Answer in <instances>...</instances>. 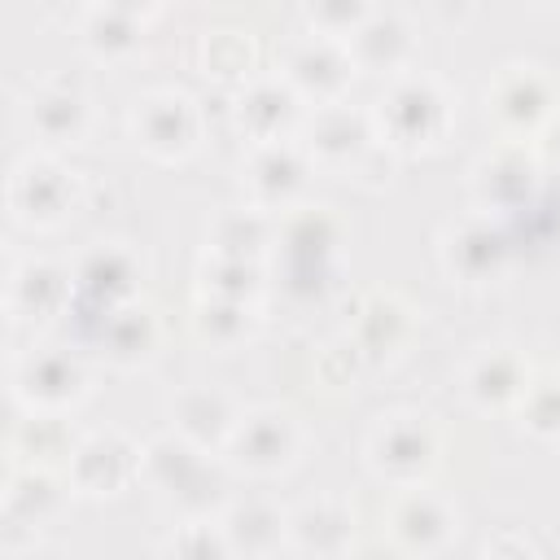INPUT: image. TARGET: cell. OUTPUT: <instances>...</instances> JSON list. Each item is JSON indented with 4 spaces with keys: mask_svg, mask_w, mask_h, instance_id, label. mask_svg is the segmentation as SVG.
<instances>
[{
    "mask_svg": "<svg viewBox=\"0 0 560 560\" xmlns=\"http://www.w3.org/2000/svg\"><path fill=\"white\" fill-rule=\"evenodd\" d=\"M144 18L136 4H92L79 13V39L101 61H127L144 39Z\"/></svg>",
    "mask_w": 560,
    "mask_h": 560,
    "instance_id": "44dd1931",
    "label": "cell"
},
{
    "mask_svg": "<svg viewBox=\"0 0 560 560\" xmlns=\"http://www.w3.org/2000/svg\"><path fill=\"white\" fill-rule=\"evenodd\" d=\"M411 332V311L394 298V293H376L363 311H359V324H354V350L363 354H394Z\"/></svg>",
    "mask_w": 560,
    "mask_h": 560,
    "instance_id": "f546056e",
    "label": "cell"
},
{
    "mask_svg": "<svg viewBox=\"0 0 560 560\" xmlns=\"http://www.w3.org/2000/svg\"><path fill=\"white\" fill-rule=\"evenodd\" d=\"M26 118H31V131L48 149H66L92 131V101L70 83H44L31 92Z\"/></svg>",
    "mask_w": 560,
    "mask_h": 560,
    "instance_id": "2e32d148",
    "label": "cell"
},
{
    "mask_svg": "<svg viewBox=\"0 0 560 560\" xmlns=\"http://www.w3.org/2000/svg\"><path fill=\"white\" fill-rule=\"evenodd\" d=\"M503 258H508V245H503V232L472 214L464 223H451L446 236H442V262L446 271L459 280V284H486L503 271Z\"/></svg>",
    "mask_w": 560,
    "mask_h": 560,
    "instance_id": "5bb4252c",
    "label": "cell"
},
{
    "mask_svg": "<svg viewBox=\"0 0 560 560\" xmlns=\"http://www.w3.org/2000/svg\"><path fill=\"white\" fill-rule=\"evenodd\" d=\"M254 66V44L241 31H214L206 35V74H245L249 79Z\"/></svg>",
    "mask_w": 560,
    "mask_h": 560,
    "instance_id": "e575fe53",
    "label": "cell"
},
{
    "mask_svg": "<svg viewBox=\"0 0 560 560\" xmlns=\"http://www.w3.org/2000/svg\"><path fill=\"white\" fill-rule=\"evenodd\" d=\"M223 538L232 551H245V556H267L276 551L284 538H289V516L267 503V499H241L223 512Z\"/></svg>",
    "mask_w": 560,
    "mask_h": 560,
    "instance_id": "484cf974",
    "label": "cell"
},
{
    "mask_svg": "<svg viewBox=\"0 0 560 560\" xmlns=\"http://www.w3.org/2000/svg\"><path fill=\"white\" fill-rule=\"evenodd\" d=\"M254 328V311L249 302H236V298H206L197 306V332L214 346H236L241 337H249Z\"/></svg>",
    "mask_w": 560,
    "mask_h": 560,
    "instance_id": "1f68e13d",
    "label": "cell"
},
{
    "mask_svg": "<svg viewBox=\"0 0 560 560\" xmlns=\"http://www.w3.org/2000/svg\"><path fill=\"white\" fill-rule=\"evenodd\" d=\"M9 210L26 228H57L79 206V179L74 171L52 153H26L4 184Z\"/></svg>",
    "mask_w": 560,
    "mask_h": 560,
    "instance_id": "7a4b0ae2",
    "label": "cell"
},
{
    "mask_svg": "<svg viewBox=\"0 0 560 560\" xmlns=\"http://www.w3.org/2000/svg\"><path fill=\"white\" fill-rule=\"evenodd\" d=\"M158 341V324L153 311L144 306H118L101 319V350L114 363H140Z\"/></svg>",
    "mask_w": 560,
    "mask_h": 560,
    "instance_id": "4dcf8cb0",
    "label": "cell"
},
{
    "mask_svg": "<svg viewBox=\"0 0 560 560\" xmlns=\"http://www.w3.org/2000/svg\"><path fill=\"white\" fill-rule=\"evenodd\" d=\"M144 477L166 490L171 499H184L197 481L210 477V464H206V451L184 442L179 433H166V438H153L144 446Z\"/></svg>",
    "mask_w": 560,
    "mask_h": 560,
    "instance_id": "cb8c5ba5",
    "label": "cell"
},
{
    "mask_svg": "<svg viewBox=\"0 0 560 560\" xmlns=\"http://www.w3.org/2000/svg\"><path fill=\"white\" fill-rule=\"evenodd\" d=\"M311 158L298 140H276V144H254L249 149V166H245V179H249V192L258 201V210H289L298 201V192L306 188V175H311Z\"/></svg>",
    "mask_w": 560,
    "mask_h": 560,
    "instance_id": "7c38bea8",
    "label": "cell"
},
{
    "mask_svg": "<svg viewBox=\"0 0 560 560\" xmlns=\"http://www.w3.org/2000/svg\"><path fill=\"white\" fill-rule=\"evenodd\" d=\"M61 499H66V490L52 477V468H18V464H9L4 516H9L13 529H26L35 538V529L61 512Z\"/></svg>",
    "mask_w": 560,
    "mask_h": 560,
    "instance_id": "603a6c76",
    "label": "cell"
},
{
    "mask_svg": "<svg viewBox=\"0 0 560 560\" xmlns=\"http://www.w3.org/2000/svg\"><path fill=\"white\" fill-rule=\"evenodd\" d=\"M372 127H376V140L389 149H407V153L433 149L451 131V96L433 74H420V70L394 74L372 109Z\"/></svg>",
    "mask_w": 560,
    "mask_h": 560,
    "instance_id": "6da1fadb",
    "label": "cell"
},
{
    "mask_svg": "<svg viewBox=\"0 0 560 560\" xmlns=\"http://www.w3.org/2000/svg\"><path fill=\"white\" fill-rule=\"evenodd\" d=\"M486 109L494 114V122L508 131V136H542V127L556 118L560 109V92L551 83V74L542 66H529V61H516V66H503L490 88H486Z\"/></svg>",
    "mask_w": 560,
    "mask_h": 560,
    "instance_id": "3957f363",
    "label": "cell"
},
{
    "mask_svg": "<svg viewBox=\"0 0 560 560\" xmlns=\"http://www.w3.org/2000/svg\"><path fill=\"white\" fill-rule=\"evenodd\" d=\"M354 538V521L341 503L332 499H319V503H306L289 516V542L302 547L306 556L315 560H337Z\"/></svg>",
    "mask_w": 560,
    "mask_h": 560,
    "instance_id": "d4e9b609",
    "label": "cell"
},
{
    "mask_svg": "<svg viewBox=\"0 0 560 560\" xmlns=\"http://www.w3.org/2000/svg\"><path fill=\"white\" fill-rule=\"evenodd\" d=\"M88 372L70 350L39 346L13 363V394L26 411H66L83 398Z\"/></svg>",
    "mask_w": 560,
    "mask_h": 560,
    "instance_id": "ba28073f",
    "label": "cell"
},
{
    "mask_svg": "<svg viewBox=\"0 0 560 560\" xmlns=\"http://www.w3.org/2000/svg\"><path fill=\"white\" fill-rule=\"evenodd\" d=\"M140 472H144V446H136L118 429H101V433L79 438V446L66 464V481L79 494H118Z\"/></svg>",
    "mask_w": 560,
    "mask_h": 560,
    "instance_id": "8992f818",
    "label": "cell"
},
{
    "mask_svg": "<svg viewBox=\"0 0 560 560\" xmlns=\"http://www.w3.org/2000/svg\"><path fill=\"white\" fill-rule=\"evenodd\" d=\"M302 149H306V158L319 162V166L350 171V166H359V162L376 149L372 114H359V109H350L346 101L315 105V114L302 122Z\"/></svg>",
    "mask_w": 560,
    "mask_h": 560,
    "instance_id": "52a82bcc",
    "label": "cell"
},
{
    "mask_svg": "<svg viewBox=\"0 0 560 560\" xmlns=\"http://www.w3.org/2000/svg\"><path fill=\"white\" fill-rule=\"evenodd\" d=\"M74 446L79 442L66 433V411H26V420L9 438L18 468H52L57 459L70 464Z\"/></svg>",
    "mask_w": 560,
    "mask_h": 560,
    "instance_id": "4316f807",
    "label": "cell"
},
{
    "mask_svg": "<svg viewBox=\"0 0 560 560\" xmlns=\"http://www.w3.org/2000/svg\"><path fill=\"white\" fill-rule=\"evenodd\" d=\"M464 389L481 411H508L529 389V368L512 346H490L464 368Z\"/></svg>",
    "mask_w": 560,
    "mask_h": 560,
    "instance_id": "e0dca14e",
    "label": "cell"
},
{
    "mask_svg": "<svg viewBox=\"0 0 560 560\" xmlns=\"http://www.w3.org/2000/svg\"><path fill=\"white\" fill-rule=\"evenodd\" d=\"M534 175H538L534 158L521 144H503L477 162L472 188H477V201L486 210H512L516 201H525L534 192Z\"/></svg>",
    "mask_w": 560,
    "mask_h": 560,
    "instance_id": "7402d4cb",
    "label": "cell"
},
{
    "mask_svg": "<svg viewBox=\"0 0 560 560\" xmlns=\"http://www.w3.org/2000/svg\"><path fill=\"white\" fill-rule=\"evenodd\" d=\"M516 416L529 433L538 438H556L560 433V376H538L529 381L525 398L516 402Z\"/></svg>",
    "mask_w": 560,
    "mask_h": 560,
    "instance_id": "836d02e7",
    "label": "cell"
},
{
    "mask_svg": "<svg viewBox=\"0 0 560 560\" xmlns=\"http://www.w3.org/2000/svg\"><path fill=\"white\" fill-rule=\"evenodd\" d=\"M354 70H359V66H354L346 39H332V35H319V31L298 35V39L284 48V61H280V79H284L298 96H311L315 105L341 101V92L350 88Z\"/></svg>",
    "mask_w": 560,
    "mask_h": 560,
    "instance_id": "5b68a950",
    "label": "cell"
},
{
    "mask_svg": "<svg viewBox=\"0 0 560 560\" xmlns=\"http://www.w3.org/2000/svg\"><path fill=\"white\" fill-rule=\"evenodd\" d=\"M438 429L424 420V416H411V411H398V416H385L372 438H368V459L381 477H389L394 486H420L429 477V468L438 464Z\"/></svg>",
    "mask_w": 560,
    "mask_h": 560,
    "instance_id": "277c9868",
    "label": "cell"
},
{
    "mask_svg": "<svg viewBox=\"0 0 560 560\" xmlns=\"http://www.w3.org/2000/svg\"><path fill=\"white\" fill-rule=\"evenodd\" d=\"M131 131L136 140L153 153V158H184L192 153L197 136H201V114L197 105L184 96V92H171V88H158V92H144L131 109Z\"/></svg>",
    "mask_w": 560,
    "mask_h": 560,
    "instance_id": "9c48e42d",
    "label": "cell"
},
{
    "mask_svg": "<svg viewBox=\"0 0 560 560\" xmlns=\"http://www.w3.org/2000/svg\"><path fill=\"white\" fill-rule=\"evenodd\" d=\"M542 149L560 158V109H556V118H551V122L542 127Z\"/></svg>",
    "mask_w": 560,
    "mask_h": 560,
    "instance_id": "8d00e7d4",
    "label": "cell"
},
{
    "mask_svg": "<svg viewBox=\"0 0 560 560\" xmlns=\"http://www.w3.org/2000/svg\"><path fill=\"white\" fill-rule=\"evenodd\" d=\"M9 560H57V551H48V547H39V542L31 538V542H22V547H9Z\"/></svg>",
    "mask_w": 560,
    "mask_h": 560,
    "instance_id": "d590c367",
    "label": "cell"
},
{
    "mask_svg": "<svg viewBox=\"0 0 560 560\" xmlns=\"http://www.w3.org/2000/svg\"><path fill=\"white\" fill-rule=\"evenodd\" d=\"M232 547L223 538V525L210 521V516H192L184 521L171 542H166V560H223Z\"/></svg>",
    "mask_w": 560,
    "mask_h": 560,
    "instance_id": "d6a6232c",
    "label": "cell"
},
{
    "mask_svg": "<svg viewBox=\"0 0 560 560\" xmlns=\"http://www.w3.org/2000/svg\"><path fill=\"white\" fill-rule=\"evenodd\" d=\"M171 424H175V433L184 438V442H192V446H201V451H210V446H228V438H232V429H236V407H232V398L228 394H219V389H210V385H192V389H184L179 398H175V407H171Z\"/></svg>",
    "mask_w": 560,
    "mask_h": 560,
    "instance_id": "ffe728a7",
    "label": "cell"
},
{
    "mask_svg": "<svg viewBox=\"0 0 560 560\" xmlns=\"http://www.w3.org/2000/svg\"><path fill=\"white\" fill-rule=\"evenodd\" d=\"M350 57L359 70H381V74H407L411 48H416V31L398 9H372L363 18V26L346 39Z\"/></svg>",
    "mask_w": 560,
    "mask_h": 560,
    "instance_id": "9a60e30c",
    "label": "cell"
},
{
    "mask_svg": "<svg viewBox=\"0 0 560 560\" xmlns=\"http://www.w3.org/2000/svg\"><path fill=\"white\" fill-rule=\"evenodd\" d=\"M276 241V228L267 219V210L258 206H241L219 214L214 223V258H232V262H258V254Z\"/></svg>",
    "mask_w": 560,
    "mask_h": 560,
    "instance_id": "f1b7e54d",
    "label": "cell"
},
{
    "mask_svg": "<svg viewBox=\"0 0 560 560\" xmlns=\"http://www.w3.org/2000/svg\"><path fill=\"white\" fill-rule=\"evenodd\" d=\"M131 289H136V258L122 245H92L74 262V293L105 306V315L127 306Z\"/></svg>",
    "mask_w": 560,
    "mask_h": 560,
    "instance_id": "d6986e66",
    "label": "cell"
},
{
    "mask_svg": "<svg viewBox=\"0 0 560 560\" xmlns=\"http://www.w3.org/2000/svg\"><path fill=\"white\" fill-rule=\"evenodd\" d=\"M74 298V271L48 262V258H26L9 271V289H4V302H9V315L13 319H52L70 306Z\"/></svg>",
    "mask_w": 560,
    "mask_h": 560,
    "instance_id": "4fadbf2b",
    "label": "cell"
},
{
    "mask_svg": "<svg viewBox=\"0 0 560 560\" xmlns=\"http://www.w3.org/2000/svg\"><path fill=\"white\" fill-rule=\"evenodd\" d=\"M223 451L245 472H280L298 455V424L289 411H276V407L245 411Z\"/></svg>",
    "mask_w": 560,
    "mask_h": 560,
    "instance_id": "8fae6325",
    "label": "cell"
},
{
    "mask_svg": "<svg viewBox=\"0 0 560 560\" xmlns=\"http://www.w3.org/2000/svg\"><path fill=\"white\" fill-rule=\"evenodd\" d=\"M389 534L407 551H438L455 534V516L438 494H429L420 486H407L389 503Z\"/></svg>",
    "mask_w": 560,
    "mask_h": 560,
    "instance_id": "ac0fdd59",
    "label": "cell"
},
{
    "mask_svg": "<svg viewBox=\"0 0 560 560\" xmlns=\"http://www.w3.org/2000/svg\"><path fill=\"white\" fill-rule=\"evenodd\" d=\"M232 114L249 144H276L289 140V131L302 122V96L280 74H249Z\"/></svg>",
    "mask_w": 560,
    "mask_h": 560,
    "instance_id": "30bf717a",
    "label": "cell"
},
{
    "mask_svg": "<svg viewBox=\"0 0 560 560\" xmlns=\"http://www.w3.org/2000/svg\"><path fill=\"white\" fill-rule=\"evenodd\" d=\"M337 219L324 206H298L280 228H276V245L298 262V271H311L319 262H328V254L337 249Z\"/></svg>",
    "mask_w": 560,
    "mask_h": 560,
    "instance_id": "83f0119b",
    "label": "cell"
}]
</instances>
